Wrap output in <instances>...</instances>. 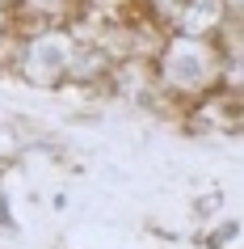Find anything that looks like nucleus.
I'll list each match as a JSON object with an SVG mask.
<instances>
[{
	"instance_id": "nucleus-1",
	"label": "nucleus",
	"mask_w": 244,
	"mask_h": 249,
	"mask_svg": "<svg viewBox=\"0 0 244 249\" xmlns=\"http://www.w3.org/2000/svg\"><path fill=\"white\" fill-rule=\"evenodd\" d=\"M156 93L164 97L168 118L181 114V106L198 102L219 85H228V59L215 38H190V34H164L147 59Z\"/></svg>"
},
{
	"instance_id": "nucleus-2",
	"label": "nucleus",
	"mask_w": 244,
	"mask_h": 249,
	"mask_svg": "<svg viewBox=\"0 0 244 249\" xmlns=\"http://www.w3.org/2000/svg\"><path fill=\"white\" fill-rule=\"evenodd\" d=\"M76 55V26H13L0 51V76L30 93L59 97L67 89V68Z\"/></svg>"
},
{
	"instance_id": "nucleus-3",
	"label": "nucleus",
	"mask_w": 244,
	"mask_h": 249,
	"mask_svg": "<svg viewBox=\"0 0 244 249\" xmlns=\"http://www.w3.org/2000/svg\"><path fill=\"white\" fill-rule=\"evenodd\" d=\"M244 89H228L219 85L215 93H206L198 102L181 106V114L173 118L181 127V135L190 140H223V135H240L244 127Z\"/></svg>"
},
{
	"instance_id": "nucleus-4",
	"label": "nucleus",
	"mask_w": 244,
	"mask_h": 249,
	"mask_svg": "<svg viewBox=\"0 0 244 249\" xmlns=\"http://www.w3.org/2000/svg\"><path fill=\"white\" fill-rule=\"evenodd\" d=\"M231 17H240L228 0H177V9L168 13L164 34H190V38H219V30Z\"/></svg>"
},
{
	"instance_id": "nucleus-5",
	"label": "nucleus",
	"mask_w": 244,
	"mask_h": 249,
	"mask_svg": "<svg viewBox=\"0 0 244 249\" xmlns=\"http://www.w3.org/2000/svg\"><path fill=\"white\" fill-rule=\"evenodd\" d=\"M84 0H13V26H76Z\"/></svg>"
},
{
	"instance_id": "nucleus-6",
	"label": "nucleus",
	"mask_w": 244,
	"mask_h": 249,
	"mask_svg": "<svg viewBox=\"0 0 244 249\" xmlns=\"http://www.w3.org/2000/svg\"><path fill=\"white\" fill-rule=\"evenodd\" d=\"M198 245L202 249H236L240 245V220L228 215V220H211L198 228Z\"/></svg>"
},
{
	"instance_id": "nucleus-7",
	"label": "nucleus",
	"mask_w": 244,
	"mask_h": 249,
	"mask_svg": "<svg viewBox=\"0 0 244 249\" xmlns=\"http://www.w3.org/2000/svg\"><path fill=\"white\" fill-rule=\"evenodd\" d=\"M219 211H223V190H202V195L194 198V220L198 224L219 220Z\"/></svg>"
},
{
	"instance_id": "nucleus-8",
	"label": "nucleus",
	"mask_w": 244,
	"mask_h": 249,
	"mask_svg": "<svg viewBox=\"0 0 244 249\" xmlns=\"http://www.w3.org/2000/svg\"><path fill=\"white\" fill-rule=\"evenodd\" d=\"M17 211H13V195L4 190V182H0V236H17Z\"/></svg>"
},
{
	"instance_id": "nucleus-9",
	"label": "nucleus",
	"mask_w": 244,
	"mask_h": 249,
	"mask_svg": "<svg viewBox=\"0 0 244 249\" xmlns=\"http://www.w3.org/2000/svg\"><path fill=\"white\" fill-rule=\"evenodd\" d=\"M13 38V9L9 4H0V51H4V42Z\"/></svg>"
},
{
	"instance_id": "nucleus-10",
	"label": "nucleus",
	"mask_w": 244,
	"mask_h": 249,
	"mask_svg": "<svg viewBox=\"0 0 244 249\" xmlns=\"http://www.w3.org/2000/svg\"><path fill=\"white\" fill-rule=\"evenodd\" d=\"M0 4H9V9H13V0H0Z\"/></svg>"
}]
</instances>
